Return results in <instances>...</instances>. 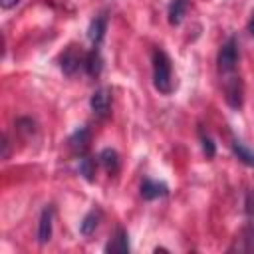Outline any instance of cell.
I'll return each mask as SVG.
<instances>
[{
	"label": "cell",
	"mask_w": 254,
	"mask_h": 254,
	"mask_svg": "<svg viewBox=\"0 0 254 254\" xmlns=\"http://www.w3.org/2000/svg\"><path fill=\"white\" fill-rule=\"evenodd\" d=\"M153 83L161 93H171L173 89V67L169 56L163 50L153 52Z\"/></svg>",
	"instance_id": "obj_1"
},
{
	"label": "cell",
	"mask_w": 254,
	"mask_h": 254,
	"mask_svg": "<svg viewBox=\"0 0 254 254\" xmlns=\"http://www.w3.org/2000/svg\"><path fill=\"white\" fill-rule=\"evenodd\" d=\"M236 62H238V42L236 38H228L218 52V69L222 73H228L236 67Z\"/></svg>",
	"instance_id": "obj_2"
},
{
	"label": "cell",
	"mask_w": 254,
	"mask_h": 254,
	"mask_svg": "<svg viewBox=\"0 0 254 254\" xmlns=\"http://www.w3.org/2000/svg\"><path fill=\"white\" fill-rule=\"evenodd\" d=\"M224 99L232 109H240L242 101H244V87H242V79L232 75L224 81Z\"/></svg>",
	"instance_id": "obj_3"
},
{
	"label": "cell",
	"mask_w": 254,
	"mask_h": 254,
	"mask_svg": "<svg viewBox=\"0 0 254 254\" xmlns=\"http://www.w3.org/2000/svg\"><path fill=\"white\" fill-rule=\"evenodd\" d=\"M89 107H91L95 117L105 119L109 115V107H111V93H109V89L99 87L97 91H93V95L89 99Z\"/></svg>",
	"instance_id": "obj_4"
},
{
	"label": "cell",
	"mask_w": 254,
	"mask_h": 254,
	"mask_svg": "<svg viewBox=\"0 0 254 254\" xmlns=\"http://www.w3.org/2000/svg\"><path fill=\"white\" fill-rule=\"evenodd\" d=\"M83 64H85V56L81 54V50L77 52L75 46H69L60 58V65H62L64 73H67V75H73L79 69V65H83Z\"/></svg>",
	"instance_id": "obj_5"
},
{
	"label": "cell",
	"mask_w": 254,
	"mask_h": 254,
	"mask_svg": "<svg viewBox=\"0 0 254 254\" xmlns=\"http://www.w3.org/2000/svg\"><path fill=\"white\" fill-rule=\"evenodd\" d=\"M169 194V187L165 183L153 181V179H145L141 183V196L145 200H155V198H163Z\"/></svg>",
	"instance_id": "obj_6"
},
{
	"label": "cell",
	"mask_w": 254,
	"mask_h": 254,
	"mask_svg": "<svg viewBox=\"0 0 254 254\" xmlns=\"http://www.w3.org/2000/svg\"><path fill=\"white\" fill-rule=\"evenodd\" d=\"M52 224H54V206H46L40 214V224H38V242L46 244L52 238Z\"/></svg>",
	"instance_id": "obj_7"
},
{
	"label": "cell",
	"mask_w": 254,
	"mask_h": 254,
	"mask_svg": "<svg viewBox=\"0 0 254 254\" xmlns=\"http://www.w3.org/2000/svg\"><path fill=\"white\" fill-rule=\"evenodd\" d=\"M105 30H107V18L105 16H97L89 22V28H87V38L93 46H99L103 36H105Z\"/></svg>",
	"instance_id": "obj_8"
},
{
	"label": "cell",
	"mask_w": 254,
	"mask_h": 254,
	"mask_svg": "<svg viewBox=\"0 0 254 254\" xmlns=\"http://www.w3.org/2000/svg\"><path fill=\"white\" fill-rule=\"evenodd\" d=\"M83 67H85V71H87L91 77H95V75L101 73L103 60H101V54H99V48H97V46H93V50H91L89 54H85V64H83Z\"/></svg>",
	"instance_id": "obj_9"
},
{
	"label": "cell",
	"mask_w": 254,
	"mask_h": 254,
	"mask_svg": "<svg viewBox=\"0 0 254 254\" xmlns=\"http://www.w3.org/2000/svg\"><path fill=\"white\" fill-rule=\"evenodd\" d=\"M89 141H91L89 129H87V127H79V129H75V131L71 133V137H69V147H71L73 151H85L87 145H89Z\"/></svg>",
	"instance_id": "obj_10"
},
{
	"label": "cell",
	"mask_w": 254,
	"mask_h": 254,
	"mask_svg": "<svg viewBox=\"0 0 254 254\" xmlns=\"http://www.w3.org/2000/svg\"><path fill=\"white\" fill-rule=\"evenodd\" d=\"M105 252H129V236L123 228H117L115 236L105 246Z\"/></svg>",
	"instance_id": "obj_11"
},
{
	"label": "cell",
	"mask_w": 254,
	"mask_h": 254,
	"mask_svg": "<svg viewBox=\"0 0 254 254\" xmlns=\"http://www.w3.org/2000/svg\"><path fill=\"white\" fill-rule=\"evenodd\" d=\"M99 220H101V212H99V210H89V212L83 216L81 224H79V232H81L83 236H91V234L97 230Z\"/></svg>",
	"instance_id": "obj_12"
},
{
	"label": "cell",
	"mask_w": 254,
	"mask_h": 254,
	"mask_svg": "<svg viewBox=\"0 0 254 254\" xmlns=\"http://www.w3.org/2000/svg\"><path fill=\"white\" fill-rule=\"evenodd\" d=\"M187 8H189V0H171V6H169V22L173 26H179L187 14Z\"/></svg>",
	"instance_id": "obj_13"
},
{
	"label": "cell",
	"mask_w": 254,
	"mask_h": 254,
	"mask_svg": "<svg viewBox=\"0 0 254 254\" xmlns=\"http://www.w3.org/2000/svg\"><path fill=\"white\" fill-rule=\"evenodd\" d=\"M232 151H234V155H236L244 165L254 167V151L248 149L240 139H232Z\"/></svg>",
	"instance_id": "obj_14"
},
{
	"label": "cell",
	"mask_w": 254,
	"mask_h": 254,
	"mask_svg": "<svg viewBox=\"0 0 254 254\" xmlns=\"http://www.w3.org/2000/svg\"><path fill=\"white\" fill-rule=\"evenodd\" d=\"M99 161H101V165L105 167V171H109V173H115L117 169H119V155H117V151L115 149H103L101 153H99Z\"/></svg>",
	"instance_id": "obj_15"
},
{
	"label": "cell",
	"mask_w": 254,
	"mask_h": 254,
	"mask_svg": "<svg viewBox=\"0 0 254 254\" xmlns=\"http://www.w3.org/2000/svg\"><path fill=\"white\" fill-rule=\"evenodd\" d=\"M79 175H83L85 181L95 179V161L91 157H81L79 159Z\"/></svg>",
	"instance_id": "obj_16"
},
{
	"label": "cell",
	"mask_w": 254,
	"mask_h": 254,
	"mask_svg": "<svg viewBox=\"0 0 254 254\" xmlns=\"http://www.w3.org/2000/svg\"><path fill=\"white\" fill-rule=\"evenodd\" d=\"M200 143H202V151H204V155H206V157H214L216 147H214L212 139H210L208 135H204L202 131H200Z\"/></svg>",
	"instance_id": "obj_17"
},
{
	"label": "cell",
	"mask_w": 254,
	"mask_h": 254,
	"mask_svg": "<svg viewBox=\"0 0 254 254\" xmlns=\"http://www.w3.org/2000/svg\"><path fill=\"white\" fill-rule=\"evenodd\" d=\"M20 0H0V6L4 8V10H8V8H12V6H16Z\"/></svg>",
	"instance_id": "obj_18"
},
{
	"label": "cell",
	"mask_w": 254,
	"mask_h": 254,
	"mask_svg": "<svg viewBox=\"0 0 254 254\" xmlns=\"http://www.w3.org/2000/svg\"><path fill=\"white\" fill-rule=\"evenodd\" d=\"M2 159H8V139L2 137Z\"/></svg>",
	"instance_id": "obj_19"
},
{
	"label": "cell",
	"mask_w": 254,
	"mask_h": 254,
	"mask_svg": "<svg viewBox=\"0 0 254 254\" xmlns=\"http://www.w3.org/2000/svg\"><path fill=\"white\" fill-rule=\"evenodd\" d=\"M246 212L252 214L254 212V202H252V192L248 194V200H246Z\"/></svg>",
	"instance_id": "obj_20"
},
{
	"label": "cell",
	"mask_w": 254,
	"mask_h": 254,
	"mask_svg": "<svg viewBox=\"0 0 254 254\" xmlns=\"http://www.w3.org/2000/svg\"><path fill=\"white\" fill-rule=\"evenodd\" d=\"M248 32L254 36V12H252V16H250V22H248Z\"/></svg>",
	"instance_id": "obj_21"
}]
</instances>
